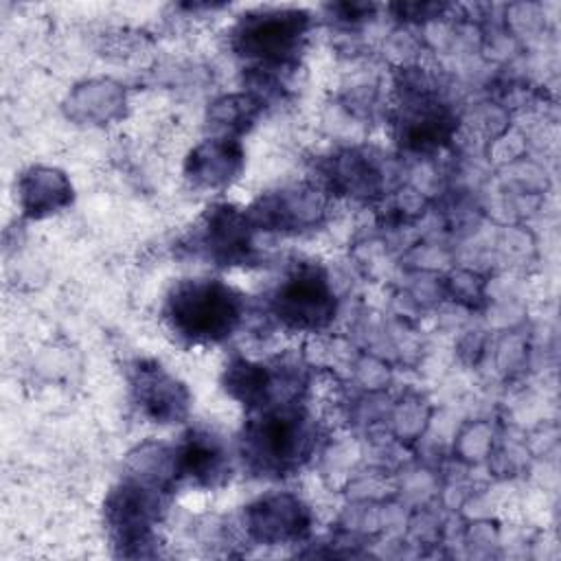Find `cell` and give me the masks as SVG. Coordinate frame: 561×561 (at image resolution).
Returning a JSON list of instances; mask_svg holds the SVG:
<instances>
[{"instance_id": "8", "label": "cell", "mask_w": 561, "mask_h": 561, "mask_svg": "<svg viewBox=\"0 0 561 561\" xmlns=\"http://www.w3.org/2000/svg\"><path fill=\"white\" fill-rule=\"evenodd\" d=\"M241 164V151L234 142L210 140L197 147L188 158V178L195 184L219 186L226 184Z\"/></svg>"}, {"instance_id": "6", "label": "cell", "mask_w": 561, "mask_h": 561, "mask_svg": "<svg viewBox=\"0 0 561 561\" xmlns=\"http://www.w3.org/2000/svg\"><path fill=\"white\" fill-rule=\"evenodd\" d=\"M134 397L142 414L158 423L175 421L186 412V390L158 364L136 366Z\"/></svg>"}, {"instance_id": "4", "label": "cell", "mask_w": 561, "mask_h": 561, "mask_svg": "<svg viewBox=\"0 0 561 561\" xmlns=\"http://www.w3.org/2000/svg\"><path fill=\"white\" fill-rule=\"evenodd\" d=\"M307 13L302 11H263L248 15L237 28V48L241 55L267 61L287 59L302 39Z\"/></svg>"}, {"instance_id": "3", "label": "cell", "mask_w": 561, "mask_h": 561, "mask_svg": "<svg viewBox=\"0 0 561 561\" xmlns=\"http://www.w3.org/2000/svg\"><path fill=\"white\" fill-rule=\"evenodd\" d=\"M274 313L291 329H320L335 313V296L322 270L300 265L276 289Z\"/></svg>"}, {"instance_id": "7", "label": "cell", "mask_w": 561, "mask_h": 561, "mask_svg": "<svg viewBox=\"0 0 561 561\" xmlns=\"http://www.w3.org/2000/svg\"><path fill=\"white\" fill-rule=\"evenodd\" d=\"M156 508L158 497L153 491L140 486L138 482L123 484L112 493L107 502V519L112 530L118 535L121 546L140 543L147 537L156 517Z\"/></svg>"}, {"instance_id": "2", "label": "cell", "mask_w": 561, "mask_h": 561, "mask_svg": "<svg viewBox=\"0 0 561 561\" xmlns=\"http://www.w3.org/2000/svg\"><path fill=\"white\" fill-rule=\"evenodd\" d=\"M245 456L263 471L287 473L311 451L313 432L302 412L283 408L254 421L243 438Z\"/></svg>"}, {"instance_id": "5", "label": "cell", "mask_w": 561, "mask_h": 561, "mask_svg": "<svg viewBox=\"0 0 561 561\" xmlns=\"http://www.w3.org/2000/svg\"><path fill=\"white\" fill-rule=\"evenodd\" d=\"M248 526L259 541L283 543L289 539H298L307 533L309 515L298 497L272 495L250 506Z\"/></svg>"}, {"instance_id": "11", "label": "cell", "mask_w": 561, "mask_h": 561, "mask_svg": "<svg viewBox=\"0 0 561 561\" xmlns=\"http://www.w3.org/2000/svg\"><path fill=\"white\" fill-rule=\"evenodd\" d=\"M226 383L230 394H234L245 403H254L265 394L267 375L261 366H254L248 362H234L226 373Z\"/></svg>"}, {"instance_id": "9", "label": "cell", "mask_w": 561, "mask_h": 561, "mask_svg": "<svg viewBox=\"0 0 561 561\" xmlns=\"http://www.w3.org/2000/svg\"><path fill=\"white\" fill-rule=\"evenodd\" d=\"M204 243H206L210 256L234 259L248 243L243 217L228 206L215 208L206 221Z\"/></svg>"}, {"instance_id": "1", "label": "cell", "mask_w": 561, "mask_h": 561, "mask_svg": "<svg viewBox=\"0 0 561 561\" xmlns=\"http://www.w3.org/2000/svg\"><path fill=\"white\" fill-rule=\"evenodd\" d=\"M241 296L215 278L182 280L173 287L164 307L171 331L193 344L226 340L241 322Z\"/></svg>"}, {"instance_id": "10", "label": "cell", "mask_w": 561, "mask_h": 561, "mask_svg": "<svg viewBox=\"0 0 561 561\" xmlns=\"http://www.w3.org/2000/svg\"><path fill=\"white\" fill-rule=\"evenodd\" d=\"M173 469L197 482H213L224 469V451L208 436H191L178 454Z\"/></svg>"}]
</instances>
